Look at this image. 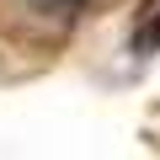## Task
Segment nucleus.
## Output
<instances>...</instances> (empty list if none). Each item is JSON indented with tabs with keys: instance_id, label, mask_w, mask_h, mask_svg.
I'll list each match as a JSON object with an SVG mask.
<instances>
[{
	"instance_id": "1",
	"label": "nucleus",
	"mask_w": 160,
	"mask_h": 160,
	"mask_svg": "<svg viewBox=\"0 0 160 160\" xmlns=\"http://www.w3.org/2000/svg\"><path fill=\"white\" fill-rule=\"evenodd\" d=\"M69 6H75V0H69Z\"/></svg>"
}]
</instances>
